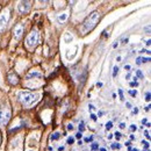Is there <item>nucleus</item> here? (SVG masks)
I'll return each mask as SVG.
<instances>
[{"label":"nucleus","mask_w":151,"mask_h":151,"mask_svg":"<svg viewBox=\"0 0 151 151\" xmlns=\"http://www.w3.org/2000/svg\"><path fill=\"white\" fill-rule=\"evenodd\" d=\"M8 81H9L12 85L18 84V83H19V77H18V75H15L14 72L8 73Z\"/></svg>","instance_id":"6e6552de"},{"label":"nucleus","mask_w":151,"mask_h":151,"mask_svg":"<svg viewBox=\"0 0 151 151\" xmlns=\"http://www.w3.org/2000/svg\"><path fill=\"white\" fill-rule=\"evenodd\" d=\"M150 92H147V93H145V100H147V101H150Z\"/></svg>","instance_id":"a878e982"},{"label":"nucleus","mask_w":151,"mask_h":151,"mask_svg":"<svg viewBox=\"0 0 151 151\" xmlns=\"http://www.w3.org/2000/svg\"><path fill=\"white\" fill-rule=\"evenodd\" d=\"M141 63H142V57H137V58H136V64L139 65Z\"/></svg>","instance_id":"393cba45"},{"label":"nucleus","mask_w":151,"mask_h":151,"mask_svg":"<svg viewBox=\"0 0 151 151\" xmlns=\"http://www.w3.org/2000/svg\"><path fill=\"white\" fill-rule=\"evenodd\" d=\"M68 19V13H62V14H59L58 17H57V22L58 23H63V22H65Z\"/></svg>","instance_id":"9d476101"},{"label":"nucleus","mask_w":151,"mask_h":151,"mask_svg":"<svg viewBox=\"0 0 151 151\" xmlns=\"http://www.w3.org/2000/svg\"><path fill=\"white\" fill-rule=\"evenodd\" d=\"M117 45H119V43H117V42H115V43L113 44V48H116Z\"/></svg>","instance_id":"79ce46f5"},{"label":"nucleus","mask_w":151,"mask_h":151,"mask_svg":"<svg viewBox=\"0 0 151 151\" xmlns=\"http://www.w3.org/2000/svg\"><path fill=\"white\" fill-rule=\"evenodd\" d=\"M68 130H73V126L72 124H69L68 126Z\"/></svg>","instance_id":"2f4dec72"},{"label":"nucleus","mask_w":151,"mask_h":151,"mask_svg":"<svg viewBox=\"0 0 151 151\" xmlns=\"http://www.w3.org/2000/svg\"><path fill=\"white\" fill-rule=\"evenodd\" d=\"M150 40H148V41H147V45H148V47H150Z\"/></svg>","instance_id":"c03bdc74"},{"label":"nucleus","mask_w":151,"mask_h":151,"mask_svg":"<svg viewBox=\"0 0 151 151\" xmlns=\"http://www.w3.org/2000/svg\"><path fill=\"white\" fill-rule=\"evenodd\" d=\"M96 86L98 87H102V83H96Z\"/></svg>","instance_id":"4c0bfd02"},{"label":"nucleus","mask_w":151,"mask_h":151,"mask_svg":"<svg viewBox=\"0 0 151 151\" xmlns=\"http://www.w3.org/2000/svg\"><path fill=\"white\" fill-rule=\"evenodd\" d=\"M124 127H126V124H124V123H121V124H120V128H121V129H123Z\"/></svg>","instance_id":"ea45409f"},{"label":"nucleus","mask_w":151,"mask_h":151,"mask_svg":"<svg viewBox=\"0 0 151 151\" xmlns=\"http://www.w3.org/2000/svg\"><path fill=\"white\" fill-rule=\"evenodd\" d=\"M130 86H132V87L138 86V83H137V81H132V83H130Z\"/></svg>","instance_id":"cd10ccee"},{"label":"nucleus","mask_w":151,"mask_h":151,"mask_svg":"<svg viewBox=\"0 0 151 151\" xmlns=\"http://www.w3.org/2000/svg\"><path fill=\"white\" fill-rule=\"evenodd\" d=\"M147 122H148V120H147V119H143V120H142V123H143V124H145Z\"/></svg>","instance_id":"58836bf2"},{"label":"nucleus","mask_w":151,"mask_h":151,"mask_svg":"<svg viewBox=\"0 0 151 151\" xmlns=\"http://www.w3.org/2000/svg\"><path fill=\"white\" fill-rule=\"evenodd\" d=\"M150 62V57H144V58H142V63H149Z\"/></svg>","instance_id":"5701e85b"},{"label":"nucleus","mask_w":151,"mask_h":151,"mask_svg":"<svg viewBox=\"0 0 151 151\" xmlns=\"http://www.w3.org/2000/svg\"><path fill=\"white\" fill-rule=\"evenodd\" d=\"M114 135H115V138H116V139H117V141H119V139H120V138H121V136H122V135H121V132H115V134H114Z\"/></svg>","instance_id":"4be33fe9"},{"label":"nucleus","mask_w":151,"mask_h":151,"mask_svg":"<svg viewBox=\"0 0 151 151\" xmlns=\"http://www.w3.org/2000/svg\"><path fill=\"white\" fill-rule=\"evenodd\" d=\"M38 96L40 95L37 93H32V92L22 91V92L19 93V100L22 102V105H24V106H32L38 99Z\"/></svg>","instance_id":"f03ea898"},{"label":"nucleus","mask_w":151,"mask_h":151,"mask_svg":"<svg viewBox=\"0 0 151 151\" xmlns=\"http://www.w3.org/2000/svg\"><path fill=\"white\" fill-rule=\"evenodd\" d=\"M119 94H120V100L123 101L124 98H123V92H122V90H119Z\"/></svg>","instance_id":"aec40b11"},{"label":"nucleus","mask_w":151,"mask_h":151,"mask_svg":"<svg viewBox=\"0 0 151 151\" xmlns=\"http://www.w3.org/2000/svg\"><path fill=\"white\" fill-rule=\"evenodd\" d=\"M144 151H150V150H149V149H147V150H144Z\"/></svg>","instance_id":"603ef678"},{"label":"nucleus","mask_w":151,"mask_h":151,"mask_svg":"<svg viewBox=\"0 0 151 151\" xmlns=\"http://www.w3.org/2000/svg\"><path fill=\"white\" fill-rule=\"evenodd\" d=\"M144 135L147 136V138H148V139L150 138V134H149V132H148V130H147V132H144Z\"/></svg>","instance_id":"7c9ffc66"},{"label":"nucleus","mask_w":151,"mask_h":151,"mask_svg":"<svg viewBox=\"0 0 151 151\" xmlns=\"http://www.w3.org/2000/svg\"><path fill=\"white\" fill-rule=\"evenodd\" d=\"M130 139H132V141L135 139V136H134V135H130Z\"/></svg>","instance_id":"de8ad7c7"},{"label":"nucleus","mask_w":151,"mask_h":151,"mask_svg":"<svg viewBox=\"0 0 151 151\" xmlns=\"http://www.w3.org/2000/svg\"><path fill=\"white\" fill-rule=\"evenodd\" d=\"M78 128H79V132H83L85 130V127H84V122H83V121L79 123V127H78Z\"/></svg>","instance_id":"2eb2a0df"},{"label":"nucleus","mask_w":151,"mask_h":151,"mask_svg":"<svg viewBox=\"0 0 151 151\" xmlns=\"http://www.w3.org/2000/svg\"><path fill=\"white\" fill-rule=\"evenodd\" d=\"M88 109L93 111V109H94V106H93V105H88Z\"/></svg>","instance_id":"f704fd0d"},{"label":"nucleus","mask_w":151,"mask_h":151,"mask_svg":"<svg viewBox=\"0 0 151 151\" xmlns=\"http://www.w3.org/2000/svg\"><path fill=\"white\" fill-rule=\"evenodd\" d=\"M147 32H148V33H150V26H148V27H147Z\"/></svg>","instance_id":"49530a36"},{"label":"nucleus","mask_w":151,"mask_h":151,"mask_svg":"<svg viewBox=\"0 0 151 151\" xmlns=\"http://www.w3.org/2000/svg\"><path fill=\"white\" fill-rule=\"evenodd\" d=\"M81 136H83L81 132H77V134H76V137H77V138H81Z\"/></svg>","instance_id":"c756f323"},{"label":"nucleus","mask_w":151,"mask_h":151,"mask_svg":"<svg viewBox=\"0 0 151 151\" xmlns=\"http://www.w3.org/2000/svg\"><path fill=\"white\" fill-rule=\"evenodd\" d=\"M99 150V144L98 143H92L91 144V151H96Z\"/></svg>","instance_id":"f8f14e48"},{"label":"nucleus","mask_w":151,"mask_h":151,"mask_svg":"<svg viewBox=\"0 0 151 151\" xmlns=\"http://www.w3.org/2000/svg\"><path fill=\"white\" fill-rule=\"evenodd\" d=\"M64 40H65V42H66V43H69V42H71V41H72V36H71L69 33H66V34L64 35Z\"/></svg>","instance_id":"9b49d317"},{"label":"nucleus","mask_w":151,"mask_h":151,"mask_svg":"<svg viewBox=\"0 0 151 151\" xmlns=\"http://www.w3.org/2000/svg\"><path fill=\"white\" fill-rule=\"evenodd\" d=\"M130 144H132L130 142H126V147H130Z\"/></svg>","instance_id":"37998d69"},{"label":"nucleus","mask_w":151,"mask_h":151,"mask_svg":"<svg viewBox=\"0 0 151 151\" xmlns=\"http://www.w3.org/2000/svg\"><path fill=\"white\" fill-rule=\"evenodd\" d=\"M99 151H107V150H106L105 148H100V149H99Z\"/></svg>","instance_id":"09e8293b"},{"label":"nucleus","mask_w":151,"mask_h":151,"mask_svg":"<svg viewBox=\"0 0 151 151\" xmlns=\"http://www.w3.org/2000/svg\"><path fill=\"white\" fill-rule=\"evenodd\" d=\"M99 19H100V14H99V12H98V11L92 12V13L85 19L84 23H83V29H84V32L92 30L95 26H96V23H98Z\"/></svg>","instance_id":"f257e3e1"},{"label":"nucleus","mask_w":151,"mask_h":151,"mask_svg":"<svg viewBox=\"0 0 151 151\" xmlns=\"http://www.w3.org/2000/svg\"><path fill=\"white\" fill-rule=\"evenodd\" d=\"M132 112H134L135 114H137L138 113V108H137V107H136V108H134V111H132Z\"/></svg>","instance_id":"e433bc0d"},{"label":"nucleus","mask_w":151,"mask_h":151,"mask_svg":"<svg viewBox=\"0 0 151 151\" xmlns=\"http://www.w3.org/2000/svg\"><path fill=\"white\" fill-rule=\"evenodd\" d=\"M119 70H120V69H119V66H117V65H116V66H114V69H113V77L114 78L119 75Z\"/></svg>","instance_id":"4468645a"},{"label":"nucleus","mask_w":151,"mask_h":151,"mask_svg":"<svg viewBox=\"0 0 151 151\" xmlns=\"http://www.w3.org/2000/svg\"><path fill=\"white\" fill-rule=\"evenodd\" d=\"M30 7H32V2L30 1H21L18 5V11L21 14H26V13H28L30 11Z\"/></svg>","instance_id":"20e7f679"},{"label":"nucleus","mask_w":151,"mask_h":151,"mask_svg":"<svg viewBox=\"0 0 151 151\" xmlns=\"http://www.w3.org/2000/svg\"><path fill=\"white\" fill-rule=\"evenodd\" d=\"M73 142H75V138L73 137H69L68 138V143L69 144H73Z\"/></svg>","instance_id":"b1692460"},{"label":"nucleus","mask_w":151,"mask_h":151,"mask_svg":"<svg viewBox=\"0 0 151 151\" xmlns=\"http://www.w3.org/2000/svg\"><path fill=\"white\" fill-rule=\"evenodd\" d=\"M29 151H33V150H29Z\"/></svg>","instance_id":"864d4df0"},{"label":"nucleus","mask_w":151,"mask_h":151,"mask_svg":"<svg viewBox=\"0 0 151 151\" xmlns=\"http://www.w3.org/2000/svg\"><path fill=\"white\" fill-rule=\"evenodd\" d=\"M120 148H121V145H120L119 143H115V144H112V149H114V150H115V149H120Z\"/></svg>","instance_id":"6ab92c4d"},{"label":"nucleus","mask_w":151,"mask_h":151,"mask_svg":"<svg viewBox=\"0 0 151 151\" xmlns=\"http://www.w3.org/2000/svg\"><path fill=\"white\" fill-rule=\"evenodd\" d=\"M132 151H139V150H137V149H134V150H132Z\"/></svg>","instance_id":"3c124183"},{"label":"nucleus","mask_w":151,"mask_h":151,"mask_svg":"<svg viewBox=\"0 0 151 151\" xmlns=\"http://www.w3.org/2000/svg\"><path fill=\"white\" fill-rule=\"evenodd\" d=\"M59 136H60V135H59V132H55V134H52V135H51L50 139H51V141H55V139H58V138H59Z\"/></svg>","instance_id":"ddd939ff"},{"label":"nucleus","mask_w":151,"mask_h":151,"mask_svg":"<svg viewBox=\"0 0 151 151\" xmlns=\"http://www.w3.org/2000/svg\"><path fill=\"white\" fill-rule=\"evenodd\" d=\"M124 69H126L127 71H129V70H130V65H124Z\"/></svg>","instance_id":"473e14b6"},{"label":"nucleus","mask_w":151,"mask_h":151,"mask_svg":"<svg viewBox=\"0 0 151 151\" xmlns=\"http://www.w3.org/2000/svg\"><path fill=\"white\" fill-rule=\"evenodd\" d=\"M130 130H132V132H135V130H137V127H136L135 124H132V126H130Z\"/></svg>","instance_id":"bb28decb"},{"label":"nucleus","mask_w":151,"mask_h":151,"mask_svg":"<svg viewBox=\"0 0 151 151\" xmlns=\"http://www.w3.org/2000/svg\"><path fill=\"white\" fill-rule=\"evenodd\" d=\"M91 119H92L93 121H96V115H95V114H91Z\"/></svg>","instance_id":"c85d7f7f"},{"label":"nucleus","mask_w":151,"mask_h":151,"mask_svg":"<svg viewBox=\"0 0 151 151\" xmlns=\"http://www.w3.org/2000/svg\"><path fill=\"white\" fill-rule=\"evenodd\" d=\"M8 20H9V11L6 8V9H4V11L1 12V14H0V28L5 27L6 23L8 22Z\"/></svg>","instance_id":"423d86ee"},{"label":"nucleus","mask_w":151,"mask_h":151,"mask_svg":"<svg viewBox=\"0 0 151 151\" xmlns=\"http://www.w3.org/2000/svg\"><path fill=\"white\" fill-rule=\"evenodd\" d=\"M136 76H137L136 78H139V79H142V78H143V73H142V71H141V70H137V71H136Z\"/></svg>","instance_id":"f3484780"},{"label":"nucleus","mask_w":151,"mask_h":151,"mask_svg":"<svg viewBox=\"0 0 151 151\" xmlns=\"http://www.w3.org/2000/svg\"><path fill=\"white\" fill-rule=\"evenodd\" d=\"M64 149H65L64 147H59V148H58V151H64Z\"/></svg>","instance_id":"a19ab883"},{"label":"nucleus","mask_w":151,"mask_h":151,"mask_svg":"<svg viewBox=\"0 0 151 151\" xmlns=\"http://www.w3.org/2000/svg\"><path fill=\"white\" fill-rule=\"evenodd\" d=\"M142 144L144 145V150L149 149V142H145V141H143V142H142Z\"/></svg>","instance_id":"a211bd4d"},{"label":"nucleus","mask_w":151,"mask_h":151,"mask_svg":"<svg viewBox=\"0 0 151 151\" xmlns=\"http://www.w3.org/2000/svg\"><path fill=\"white\" fill-rule=\"evenodd\" d=\"M33 78H42V73H40L37 71H30L26 76V79H33Z\"/></svg>","instance_id":"1a4fd4ad"},{"label":"nucleus","mask_w":151,"mask_h":151,"mask_svg":"<svg viewBox=\"0 0 151 151\" xmlns=\"http://www.w3.org/2000/svg\"><path fill=\"white\" fill-rule=\"evenodd\" d=\"M9 116H11V113L7 111H4V109H0V124H5L8 122L9 120Z\"/></svg>","instance_id":"0eeeda50"},{"label":"nucleus","mask_w":151,"mask_h":151,"mask_svg":"<svg viewBox=\"0 0 151 151\" xmlns=\"http://www.w3.org/2000/svg\"><path fill=\"white\" fill-rule=\"evenodd\" d=\"M129 94L132 95V96H136V95H137V91H135V90H130V91H129Z\"/></svg>","instance_id":"412c9836"},{"label":"nucleus","mask_w":151,"mask_h":151,"mask_svg":"<svg viewBox=\"0 0 151 151\" xmlns=\"http://www.w3.org/2000/svg\"><path fill=\"white\" fill-rule=\"evenodd\" d=\"M130 78V73H127V76H126V79H129Z\"/></svg>","instance_id":"a18cd8bd"},{"label":"nucleus","mask_w":151,"mask_h":151,"mask_svg":"<svg viewBox=\"0 0 151 151\" xmlns=\"http://www.w3.org/2000/svg\"><path fill=\"white\" fill-rule=\"evenodd\" d=\"M126 106H127V108H132V105H130V102H126Z\"/></svg>","instance_id":"72a5a7b5"},{"label":"nucleus","mask_w":151,"mask_h":151,"mask_svg":"<svg viewBox=\"0 0 151 151\" xmlns=\"http://www.w3.org/2000/svg\"><path fill=\"white\" fill-rule=\"evenodd\" d=\"M23 32H24V24L23 23H19L13 29V36L17 38V40H20V38L22 37Z\"/></svg>","instance_id":"39448f33"},{"label":"nucleus","mask_w":151,"mask_h":151,"mask_svg":"<svg viewBox=\"0 0 151 151\" xmlns=\"http://www.w3.org/2000/svg\"><path fill=\"white\" fill-rule=\"evenodd\" d=\"M144 111L149 112V111H150V105H149V106H147V107H144Z\"/></svg>","instance_id":"c9c22d12"},{"label":"nucleus","mask_w":151,"mask_h":151,"mask_svg":"<svg viewBox=\"0 0 151 151\" xmlns=\"http://www.w3.org/2000/svg\"><path fill=\"white\" fill-rule=\"evenodd\" d=\"M38 32L37 30H33L29 35H28V37H27V45L28 47H35L36 44L38 43Z\"/></svg>","instance_id":"7ed1b4c3"},{"label":"nucleus","mask_w":151,"mask_h":151,"mask_svg":"<svg viewBox=\"0 0 151 151\" xmlns=\"http://www.w3.org/2000/svg\"><path fill=\"white\" fill-rule=\"evenodd\" d=\"M112 127H113V122H112V121H109V122L106 123V129H107V130L112 129Z\"/></svg>","instance_id":"dca6fc26"},{"label":"nucleus","mask_w":151,"mask_h":151,"mask_svg":"<svg viewBox=\"0 0 151 151\" xmlns=\"http://www.w3.org/2000/svg\"><path fill=\"white\" fill-rule=\"evenodd\" d=\"M99 116H101V115H104V112H99V114H98Z\"/></svg>","instance_id":"8fccbe9b"}]
</instances>
